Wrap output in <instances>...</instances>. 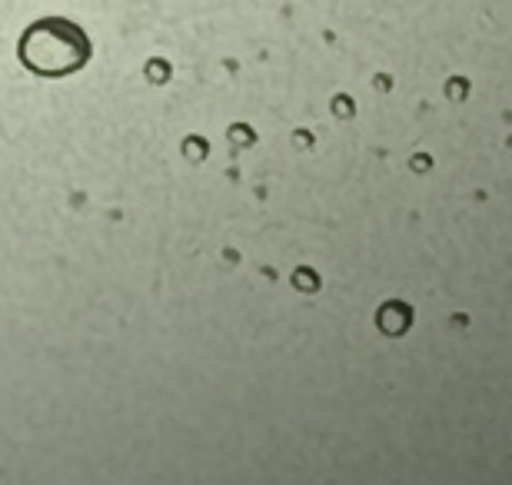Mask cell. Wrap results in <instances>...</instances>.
I'll return each instance as SVG.
<instances>
[{
	"label": "cell",
	"instance_id": "6da1fadb",
	"mask_svg": "<svg viewBox=\"0 0 512 485\" xmlns=\"http://www.w3.org/2000/svg\"><path fill=\"white\" fill-rule=\"evenodd\" d=\"M20 60L37 77H67L90 60V40L70 20L44 17L20 37Z\"/></svg>",
	"mask_w": 512,
	"mask_h": 485
}]
</instances>
